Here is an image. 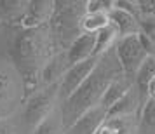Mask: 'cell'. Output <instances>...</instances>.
Wrapping results in <instances>:
<instances>
[{"label": "cell", "mask_w": 155, "mask_h": 134, "mask_svg": "<svg viewBox=\"0 0 155 134\" xmlns=\"http://www.w3.org/2000/svg\"><path fill=\"white\" fill-rule=\"evenodd\" d=\"M49 42L45 28L16 30L9 42V56L23 80V99L38 91L42 68L49 61Z\"/></svg>", "instance_id": "6da1fadb"}, {"label": "cell", "mask_w": 155, "mask_h": 134, "mask_svg": "<svg viewBox=\"0 0 155 134\" xmlns=\"http://www.w3.org/2000/svg\"><path fill=\"white\" fill-rule=\"evenodd\" d=\"M120 77H124V73H122V68L119 64L115 49L112 47L108 52H105L99 57L98 66L89 75V78L70 98L64 99L63 108H61V119H63L64 129L71 127V124L78 117H82L85 112L98 106L101 103V98L105 94L106 87Z\"/></svg>", "instance_id": "7a4b0ae2"}, {"label": "cell", "mask_w": 155, "mask_h": 134, "mask_svg": "<svg viewBox=\"0 0 155 134\" xmlns=\"http://www.w3.org/2000/svg\"><path fill=\"white\" fill-rule=\"evenodd\" d=\"M87 11L84 0H59L54 2V14L51 18V37L54 38L59 52L66 51L71 42L82 35L80 21Z\"/></svg>", "instance_id": "3957f363"}, {"label": "cell", "mask_w": 155, "mask_h": 134, "mask_svg": "<svg viewBox=\"0 0 155 134\" xmlns=\"http://www.w3.org/2000/svg\"><path fill=\"white\" fill-rule=\"evenodd\" d=\"M58 98H59V84H52L38 89L28 99H25V113H23L25 126L33 131L42 120H45L54 112V103Z\"/></svg>", "instance_id": "277c9868"}, {"label": "cell", "mask_w": 155, "mask_h": 134, "mask_svg": "<svg viewBox=\"0 0 155 134\" xmlns=\"http://www.w3.org/2000/svg\"><path fill=\"white\" fill-rule=\"evenodd\" d=\"M115 54H117V59H119L124 77L131 82H134V77L140 70V66L150 56L148 51L145 49L143 42H141L140 35L119 38V42L115 45Z\"/></svg>", "instance_id": "5b68a950"}, {"label": "cell", "mask_w": 155, "mask_h": 134, "mask_svg": "<svg viewBox=\"0 0 155 134\" xmlns=\"http://www.w3.org/2000/svg\"><path fill=\"white\" fill-rule=\"evenodd\" d=\"M98 63H99V57L92 56L89 59L82 61V63L73 64L70 70L64 73V77L61 78V82H59V96L63 99L70 98L71 94L89 78V75L94 71V68L98 66Z\"/></svg>", "instance_id": "8992f818"}, {"label": "cell", "mask_w": 155, "mask_h": 134, "mask_svg": "<svg viewBox=\"0 0 155 134\" xmlns=\"http://www.w3.org/2000/svg\"><path fill=\"white\" fill-rule=\"evenodd\" d=\"M108 18H110V25L117 30L119 38H126V37H133L141 33L140 18L133 14L131 11H127V9L119 7L115 2H113V7L108 12Z\"/></svg>", "instance_id": "52a82bcc"}, {"label": "cell", "mask_w": 155, "mask_h": 134, "mask_svg": "<svg viewBox=\"0 0 155 134\" xmlns=\"http://www.w3.org/2000/svg\"><path fill=\"white\" fill-rule=\"evenodd\" d=\"M52 14H54V2H51V0H31L19 28L23 30L42 28L47 23H51Z\"/></svg>", "instance_id": "ba28073f"}, {"label": "cell", "mask_w": 155, "mask_h": 134, "mask_svg": "<svg viewBox=\"0 0 155 134\" xmlns=\"http://www.w3.org/2000/svg\"><path fill=\"white\" fill-rule=\"evenodd\" d=\"M108 117V110L103 106H94L89 112H85L82 117H78L71 127L66 129V134H96L99 126L103 124Z\"/></svg>", "instance_id": "9c48e42d"}, {"label": "cell", "mask_w": 155, "mask_h": 134, "mask_svg": "<svg viewBox=\"0 0 155 134\" xmlns=\"http://www.w3.org/2000/svg\"><path fill=\"white\" fill-rule=\"evenodd\" d=\"M71 68V64L68 63V57H66V52H58L51 57L47 64L42 68V73H40V84L44 87L52 84H59L61 78L64 77V73Z\"/></svg>", "instance_id": "30bf717a"}, {"label": "cell", "mask_w": 155, "mask_h": 134, "mask_svg": "<svg viewBox=\"0 0 155 134\" xmlns=\"http://www.w3.org/2000/svg\"><path fill=\"white\" fill-rule=\"evenodd\" d=\"M94 44H96V33H82L80 37H77L71 45L64 51L66 52V57H68V63L73 66V64H78L92 57L94 54Z\"/></svg>", "instance_id": "8fae6325"}, {"label": "cell", "mask_w": 155, "mask_h": 134, "mask_svg": "<svg viewBox=\"0 0 155 134\" xmlns=\"http://www.w3.org/2000/svg\"><path fill=\"white\" fill-rule=\"evenodd\" d=\"M30 2L26 0H0V23L7 26H19L28 11Z\"/></svg>", "instance_id": "7c38bea8"}, {"label": "cell", "mask_w": 155, "mask_h": 134, "mask_svg": "<svg viewBox=\"0 0 155 134\" xmlns=\"http://www.w3.org/2000/svg\"><path fill=\"white\" fill-rule=\"evenodd\" d=\"M96 134H138V115L106 119Z\"/></svg>", "instance_id": "4fadbf2b"}, {"label": "cell", "mask_w": 155, "mask_h": 134, "mask_svg": "<svg viewBox=\"0 0 155 134\" xmlns=\"http://www.w3.org/2000/svg\"><path fill=\"white\" fill-rule=\"evenodd\" d=\"M141 106H143V103H141L140 92H138V89L133 85L126 96L108 110V117H106V119H112V117H127V115H138L140 110H141Z\"/></svg>", "instance_id": "5bb4252c"}, {"label": "cell", "mask_w": 155, "mask_h": 134, "mask_svg": "<svg viewBox=\"0 0 155 134\" xmlns=\"http://www.w3.org/2000/svg\"><path fill=\"white\" fill-rule=\"evenodd\" d=\"M133 85H134V82L127 80L126 77H120V78H117V80H113L112 84L106 87V91H105V94H103V98H101L99 106H103L105 110H110L115 103H119L120 99L126 96Z\"/></svg>", "instance_id": "9a60e30c"}, {"label": "cell", "mask_w": 155, "mask_h": 134, "mask_svg": "<svg viewBox=\"0 0 155 134\" xmlns=\"http://www.w3.org/2000/svg\"><path fill=\"white\" fill-rule=\"evenodd\" d=\"M155 77V56H148L143 64L140 66V70L134 77V87L138 89L140 92V98H141V103L145 105V101L148 99V94H147V89H148V84L150 80Z\"/></svg>", "instance_id": "2e32d148"}, {"label": "cell", "mask_w": 155, "mask_h": 134, "mask_svg": "<svg viewBox=\"0 0 155 134\" xmlns=\"http://www.w3.org/2000/svg\"><path fill=\"white\" fill-rule=\"evenodd\" d=\"M138 134H155V99L148 98L138 113Z\"/></svg>", "instance_id": "e0dca14e"}, {"label": "cell", "mask_w": 155, "mask_h": 134, "mask_svg": "<svg viewBox=\"0 0 155 134\" xmlns=\"http://www.w3.org/2000/svg\"><path fill=\"white\" fill-rule=\"evenodd\" d=\"M110 25V18L108 12H91V11H85L84 18L80 21V30L82 33H98L103 28H106Z\"/></svg>", "instance_id": "ac0fdd59"}, {"label": "cell", "mask_w": 155, "mask_h": 134, "mask_svg": "<svg viewBox=\"0 0 155 134\" xmlns=\"http://www.w3.org/2000/svg\"><path fill=\"white\" fill-rule=\"evenodd\" d=\"M119 40V35H117V30L113 28L112 25H108L106 28H103L101 31L96 33V44H94V57H101L105 52L113 47V44Z\"/></svg>", "instance_id": "d6986e66"}, {"label": "cell", "mask_w": 155, "mask_h": 134, "mask_svg": "<svg viewBox=\"0 0 155 134\" xmlns=\"http://www.w3.org/2000/svg\"><path fill=\"white\" fill-rule=\"evenodd\" d=\"M31 134H66V129L63 126V119H61V113L58 115L56 112H52L47 119L42 120L33 129Z\"/></svg>", "instance_id": "ffe728a7"}, {"label": "cell", "mask_w": 155, "mask_h": 134, "mask_svg": "<svg viewBox=\"0 0 155 134\" xmlns=\"http://www.w3.org/2000/svg\"><path fill=\"white\" fill-rule=\"evenodd\" d=\"M14 80L9 71H0V108H7L14 101Z\"/></svg>", "instance_id": "44dd1931"}, {"label": "cell", "mask_w": 155, "mask_h": 134, "mask_svg": "<svg viewBox=\"0 0 155 134\" xmlns=\"http://www.w3.org/2000/svg\"><path fill=\"white\" fill-rule=\"evenodd\" d=\"M136 5V12L138 16L143 18H153L155 19V0H140V2H133Z\"/></svg>", "instance_id": "7402d4cb"}, {"label": "cell", "mask_w": 155, "mask_h": 134, "mask_svg": "<svg viewBox=\"0 0 155 134\" xmlns=\"http://www.w3.org/2000/svg\"><path fill=\"white\" fill-rule=\"evenodd\" d=\"M0 134H18V131L7 119H0Z\"/></svg>", "instance_id": "603a6c76"}, {"label": "cell", "mask_w": 155, "mask_h": 134, "mask_svg": "<svg viewBox=\"0 0 155 134\" xmlns=\"http://www.w3.org/2000/svg\"><path fill=\"white\" fill-rule=\"evenodd\" d=\"M147 94H148V98H153L155 99V77L152 78V80H150V84H148Z\"/></svg>", "instance_id": "cb8c5ba5"}]
</instances>
